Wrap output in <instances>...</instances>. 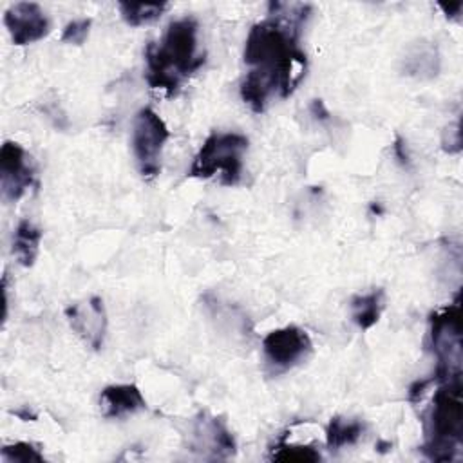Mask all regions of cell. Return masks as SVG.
<instances>
[{"instance_id": "obj_8", "label": "cell", "mask_w": 463, "mask_h": 463, "mask_svg": "<svg viewBox=\"0 0 463 463\" xmlns=\"http://www.w3.org/2000/svg\"><path fill=\"white\" fill-rule=\"evenodd\" d=\"M313 349L309 335L298 326H284L262 338V353L269 365L286 371L300 364Z\"/></svg>"}, {"instance_id": "obj_3", "label": "cell", "mask_w": 463, "mask_h": 463, "mask_svg": "<svg viewBox=\"0 0 463 463\" xmlns=\"http://www.w3.org/2000/svg\"><path fill=\"white\" fill-rule=\"evenodd\" d=\"M463 438L461 382L439 383L425 418V443L421 452L434 461H450Z\"/></svg>"}, {"instance_id": "obj_14", "label": "cell", "mask_w": 463, "mask_h": 463, "mask_svg": "<svg viewBox=\"0 0 463 463\" xmlns=\"http://www.w3.org/2000/svg\"><path fill=\"white\" fill-rule=\"evenodd\" d=\"M383 307H385V291L382 288L364 295H354L349 302L351 318L362 331L371 329L380 320Z\"/></svg>"}, {"instance_id": "obj_23", "label": "cell", "mask_w": 463, "mask_h": 463, "mask_svg": "<svg viewBox=\"0 0 463 463\" xmlns=\"http://www.w3.org/2000/svg\"><path fill=\"white\" fill-rule=\"evenodd\" d=\"M392 148H394V154H396V157L400 159V163H402V165H409V156H407V152H405V145H403V139H402V137H396Z\"/></svg>"}, {"instance_id": "obj_17", "label": "cell", "mask_w": 463, "mask_h": 463, "mask_svg": "<svg viewBox=\"0 0 463 463\" xmlns=\"http://www.w3.org/2000/svg\"><path fill=\"white\" fill-rule=\"evenodd\" d=\"M269 458L273 461H286V463H315L322 459L318 449H315L313 445H293L284 439H280L271 449Z\"/></svg>"}, {"instance_id": "obj_10", "label": "cell", "mask_w": 463, "mask_h": 463, "mask_svg": "<svg viewBox=\"0 0 463 463\" xmlns=\"http://www.w3.org/2000/svg\"><path fill=\"white\" fill-rule=\"evenodd\" d=\"M192 450L210 459H228L235 454L237 443L224 420L201 412L192 427Z\"/></svg>"}, {"instance_id": "obj_15", "label": "cell", "mask_w": 463, "mask_h": 463, "mask_svg": "<svg viewBox=\"0 0 463 463\" xmlns=\"http://www.w3.org/2000/svg\"><path fill=\"white\" fill-rule=\"evenodd\" d=\"M364 432H365V423L362 420L333 416L326 429V445L329 450H340L342 447L358 443Z\"/></svg>"}, {"instance_id": "obj_4", "label": "cell", "mask_w": 463, "mask_h": 463, "mask_svg": "<svg viewBox=\"0 0 463 463\" xmlns=\"http://www.w3.org/2000/svg\"><path fill=\"white\" fill-rule=\"evenodd\" d=\"M248 137L239 132H212L197 150L188 175L195 179L219 177L221 184L235 186L242 177Z\"/></svg>"}, {"instance_id": "obj_2", "label": "cell", "mask_w": 463, "mask_h": 463, "mask_svg": "<svg viewBox=\"0 0 463 463\" xmlns=\"http://www.w3.org/2000/svg\"><path fill=\"white\" fill-rule=\"evenodd\" d=\"M197 33L199 22L194 16H183L168 24L157 43L150 42L146 45L145 80L150 89L163 90L166 98H174L183 80L204 65L206 56L199 52Z\"/></svg>"}, {"instance_id": "obj_11", "label": "cell", "mask_w": 463, "mask_h": 463, "mask_svg": "<svg viewBox=\"0 0 463 463\" xmlns=\"http://www.w3.org/2000/svg\"><path fill=\"white\" fill-rule=\"evenodd\" d=\"M4 25L14 45H29L51 31V20L36 2H16L4 13Z\"/></svg>"}, {"instance_id": "obj_21", "label": "cell", "mask_w": 463, "mask_h": 463, "mask_svg": "<svg viewBox=\"0 0 463 463\" xmlns=\"http://www.w3.org/2000/svg\"><path fill=\"white\" fill-rule=\"evenodd\" d=\"M432 383H434V378H432V376H430V378H425V380H416V382L409 387V392H407L409 402H412V403L420 402V400H421V396L425 394L427 387H429V385H432Z\"/></svg>"}, {"instance_id": "obj_20", "label": "cell", "mask_w": 463, "mask_h": 463, "mask_svg": "<svg viewBox=\"0 0 463 463\" xmlns=\"http://www.w3.org/2000/svg\"><path fill=\"white\" fill-rule=\"evenodd\" d=\"M449 134V141H443V150L452 154V152H459L461 150V132H459V123H454V127L447 128Z\"/></svg>"}, {"instance_id": "obj_18", "label": "cell", "mask_w": 463, "mask_h": 463, "mask_svg": "<svg viewBox=\"0 0 463 463\" xmlns=\"http://www.w3.org/2000/svg\"><path fill=\"white\" fill-rule=\"evenodd\" d=\"M2 459L9 461V463H31V461H43V454L40 452V449L29 441H16V443H9L4 445L2 450Z\"/></svg>"}, {"instance_id": "obj_5", "label": "cell", "mask_w": 463, "mask_h": 463, "mask_svg": "<svg viewBox=\"0 0 463 463\" xmlns=\"http://www.w3.org/2000/svg\"><path fill=\"white\" fill-rule=\"evenodd\" d=\"M429 347L436 356L434 383L461 382V307L454 304L430 315Z\"/></svg>"}, {"instance_id": "obj_7", "label": "cell", "mask_w": 463, "mask_h": 463, "mask_svg": "<svg viewBox=\"0 0 463 463\" xmlns=\"http://www.w3.org/2000/svg\"><path fill=\"white\" fill-rule=\"evenodd\" d=\"M36 183V170L27 150L16 141L0 148V188L5 201H18Z\"/></svg>"}, {"instance_id": "obj_12", "label": "cell", "mask_w": 463, "mask_h": 463, "mask_svg": "<svg viewBox=\"0 0 463 463\" xmlns=\"http://www.w3.org/2000/svg\"><path fill=\"white\" fill-rule=\"evenodd\" d=\"M143 409H146V402L134 383L107 385L99 392V411L107 420H119Z\"/></svg>"}, {"instance_id": "obj_6", "label": "cell", "mask_w": 463, "mask_h": 463, "mask_svg": "<svg viewBox=\"0 0 463 463\" xmlns=\"http://www.w3.org/2000/svg\"><path fill=\"white\" fill-rule=\"evenodd\" d=\"M168 137V127L154 109L143 107L136 112L130 145L139 174L145 179H154L161 172V152Z\"/></svg>"}, {"instance_id": "obj_13", "label": "cell", "mask_w": 463, "mask_h": 463, "mask_svg": "<svg viewBox=\"0 0 463 463\" xmlns=\"http://www.w3.org/2000/svg\"><path fill=\"white\" fill-rule=\"evenodd\" d=\"M42 230L29 219H22L13 232V255L24 268H31L38 257Z\"/></svg>"}, {"instance_id": "obj_16", "label": "cell", "mask_w": 463, "mask_h": 463, "mask_svg": "<svg viewBox=\"0 0 463 463\" xmlns=\"http://www.w3.org/2000/svg\"><path fill=\"white\" fill-rule=\"evenodd\" d=\"M166 7V2H118L119 14L130 27H139L157 20Z\"/></svg>"}, {"instance_id": "obj_25", "label": "cell", "mask_w": 463, "mask_h": 463, "mask_svg": "<svg viewBox=\"0 0 463 463\" xmlns=\"http://www.w3.org/2000/svg\"><path fill=\"white\" fill-rule=\"evenodd\" d=\"M14 414H16V416H20L24 421H27L29 418H31V420H34V418H36V414H31L27 409H24V411H14Z\"/></svg>"}, {"instance_id": "obj_24", "label": "cell", "mask_w": 463, "mask_h": 463, "mask_svg": "<svg viewBox=\"0 0 463 463\" xmlns=\"http://www.w3.org/2000/svg\"><path fill=\"white\" fill-rule=\"evenodd\" d=\"M439 7L445 11V14H447V18H458L459 16V11H461V7H463V4L461 2H454V4H439Z\"/></svg>"}, {"instance_id": "obj_1", "label": "cell", "mask_w": 463, "mask_h": 463, "mask_svg": "<svg viewBox=\"0 0 463 463\" xmlns=\"http://www.w3.org/2000/svg\"><path fill=\"white\" fill-rule=\"evenodd\" d=\"M311 9L300 2H269L268 16L251 25L244 42L242 58L250 69L241 81V98L253 112H264L273 96L288 98L306 76L307 58L298 40Z\"/></svg>"}, {"instance_id": "obj_9", "label": "cell", "mask_w": 463, "mask_h": 463, "mask_svg": "<svg viewBox=\"0 0 463 463\" xmlns=\"http://www.w3.org/2000/svg\"><path fill=\"white\" fill-rule=\"evenodd\" d=\"M65 318L71 329L94 351H99L107 335V309L103 298L92 295L85 300L74 302L65 307Z\"/></svg>"}, {"instance_id": "obj_19", "label": "cell", "mask_w": 463, "mask_h": 463, "mask_svg": "<svg viewBox=\"0 0 463 463\" xmlns=\"http://www.w3.org/2000/svg\"><path fill=\"white\" fill-rule=\"evenodd\" d=\"M90 25H92V20H90V18H78V20L69 22V24L63 27L61 42L72 43V45H81V43L89 38Z\"/></svg>"}, {"instance_id": "obj_22", "label": "cell", "mask_w": 463, "mask_h": 463, "mask_svg": "<svg viewBox=\"0 0 463 463\" xmlns=\"http://www.w3.org/2000/svg\"><path fill=\"white\" fill-rule=\"evenodd\" d=\"M309 110H311V114H313L317 119H320V121H324V119L329 118V110L326 109V105H324L322 99H313L311 105H309Z\"/></svg>"}]
</instances>
